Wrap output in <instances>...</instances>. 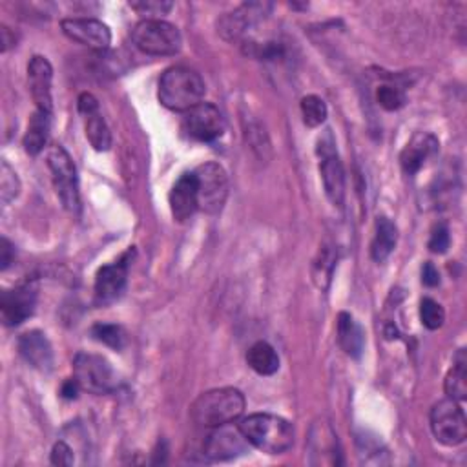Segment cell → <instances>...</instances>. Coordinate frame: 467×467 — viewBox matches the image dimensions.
<instances>
[{
    "label": "cell",
    "mask_w": 467,
    "mask_h": 467,
    "mask_svg": "<svg viewBox=\"0 0 467 467\" xmlns=\"http://www.w3.org/2000/svg\"><path fill=\"white\" fill-rule=\"evenodd\" d=\"M398 241V228L389 217H378L374 226V237L370 243V255L376 263H383L394 250Z\"/></svg>",
    "instance_id": "23"
},
{
    "label": "cell",
    "mask_w": 467,
    "mask_h": 467,
    "mask_svg": "<svg viewBox=\"0 0 467 467\" xmlns=\"http://www.w3.org/2000/svg\"><path fill=\"white\" fill-rule=\"evenodd\" d=\"M51 80H53V67L46 57L35 55L27 64V84L31 97L36 104V109L51 113L53 111V99H51Z\"/></svg>",
    "instance_id": "19"
},
{
    "label": "cell",
    "mask_w": 467,
    "mask_h": 467,
    "mask_svg": "<svg viewBox=\"0 0 467 467\" xmlns=\"http://www.w3.org/2000/svg\"><path fill=\"white\" fill-rule=\"evenodd\" d=\"M20 192V181L15 173V170L2 161L0 164V199L4 204H7L9 201H13Z\"/></svg>",
    "instance_id": "32"
},
{
    "label": "cell",
    "mask_w": 467,
    "mask_h": 467,
    "mask_svg": "<svg viewBox=\"0 0 467 467\" xmlns=\"http://www.w3.org/2000/svg\"><path fill=\"white\" fill-rule=\"evenodd\" d=\"M451 244V235H449V228L447 224L440 223L434 226L432 234H431V239H429V248L431 252L434 254H445L447 248Z\"/></svg>",
    "instance_id": "34"
},
{
    "label": "cell",
    "mask_w": 467,
    "mask_h": 467,
    "mask_svg": "<svg viewBox=\"0 0 467 467\" xmlns=\"http://www.w3.org/2000/svg\"><path fill=\"white\" fill-rule=\"evenodd\" d=\"M438 148V140L429 133H418L412 137V140L407 142L400 155L401 170L407 175H414L425 162L429 155H432Z\"/></svg>",
    "instance_id": "21"
},
{
    "label": "cell",
    "mask_w": 467,
    "mask_h": 467,
    "mask_svg": "<svg viewBox=\"0 0 467 467\" xmlns=\"http://www.w3.org/2000/svg\"><path fill=\"white\" fill-rule=\"evenodd\" d=\"M237 425L250 445L268 454H283L294 443V429L290 421L275 414L255 412L243 418Z\"/></svg>",
    "instance_id": "3"
},
{
    "label": "cell",
    "mask_w": 467,
    "mask_h": 467,
    "mask_svg": "<svg viewBox=\"0 0 467 467\" xmlns=\"http://www.w3.org/2000/svg\"><path fill=\"white\" fill-rule=\"evenodd\" d=\"M301 117H303V122L308 126V128H316V126H321L327 119V104L321 97L317 95H306L301 99Z\"/></svg>",
    "instance_id": "27"
},
{
    "label": "cell",
    "mask_w": 467,
    "mask_h": 467,
    "mask_svg": "<svg viewBox=\"0 0 467 467\" xmlns=\"http://www.w3.org/2000/svg\"><path fill=\"white\" fill-rule=\"evenodd\" d=\"M49 130H51V113L36 109L29 117V124L22 140L24 150L29 155H38L49 139Z\"/></svg>",
    "instance_id": "24"
},
{
    "label": "cell",
    "mask_w": 467,
    "mask_h": 467,
    "mask_svg": "<svg viewBox=\"0 0 467 467\" xmlns=\"http://www.w3.org/2000/svg\"><path fill=\"white\" fill-rule=\"evenodd\" d=\"M334 265H336V257H334L332 250H330V248L319 250V255H317V259H316V263H314V268H312V275H314L316 285H317L321 290H327V288H328Z\"/></svg>",
    "instance_id": "29"
},
{
    "label": "cell",
    "mask_w": 467,
    "mask_h": 467,
    "mask_svg": "<svg viewBox=\"0 0 467 467\" xmlns=\"http://www.w3.org/2000/svg\"><path fill=\"white\" fill-rule=\"evenodd\" d=\"M47 166L51 170L55 192L62 202V206L77 215L80 212V192H78V177L77 168L69 157V153L62 146H51L47 150Z\"/></svg>",
    "instance_id": "5"
},
{
    "label": "cell",
    "mask_w": 467,
    "mask_h": 467,
    "mask_svg": "<svg viewBox=\"0 0 467 467\" xmlns=\"http://www.w3.org/2000/svg\"><path fill=\"white\" fill-rule=\"evenodd\" d=\"M431 429L434 438L449 447L460 445L467 438V420L456 400L445 398L431 409Z\"/></svg>",
    "instance_id": "7"
},
{
    "label": "cell",
    "mask_w": 467,
    "mask_h": 467,
    "mask_svg": "<svg viewBox=\"0 0 467 467\" xmlns=\"http://www.w3.org/2000/svg\"><path fill=\"white\" fill-rule=\"evenodd\" d=\"M317 155H319V173L323 181V190L328 201L334 206H343L345 201V170L343 164L336 153L332 135L327 133L325 139L319 140L317 146Z\"/></svg>",
    "instance_id": "9"
},
{
    "label": "cell",
    "mask_w": 467,
    "mask_h": 467,
    "mask_svg": "<svg viewBox=\"0 0 467 467\" xmlns=\"http://www.w3.org/2000/svg\"><path fill=\"white\" fill-rule=\"evenodd\" d=\"M421 283L425 286L440 285V272H438V268L431 261L423 263V266H421Z\"/></svg>",
    "instance_id": "36"
},
{
    "label": "cell",
    "mask_w": 467,
    "mask_h": 467,
    "mask_svg": "<svg viewBox=\"0 0 467 467\" xmlns=\"http://www.w3.org/2000/svg\"><path fill=\"white\" fill-rule=\"evenodd\" d=\"M270 9L272 5L266 2L243 4L232 13H226L224 16H221V20L217 22V31L226 40H239L254 24L263 20Z\"/></svg>",
    "instance_id": "14"
},
{
    "label": "cell",
    "mask_w": 467,
    "mask_h": 467,
    "mask_svg": "<svg viewBox=\"0 0 467 467\" xmlns=\"http://www.w3.org/2000/svg\"><path fill=\"white\" fill-rule=\"evenodd\" d=\"M244 410V396L234 387L202 392L190 407L192 420L201 427H219L235 421Z\"/></svg>",
    "instance_id": "2"
},
{
    "label": "cell",
    "mask_w": 467,
    "mask_h": 467,
    "mask_svg": "<svg viewBox=\"0 0 467 467\" xmlns=\"http://www.w3.org/2000/svg\"><path fill=\"white\" fill-rule=\"evenodd\" d=\"M78 113L84 117V130L89 144L97 151H106L111 146L109 128L99 109V100L91 93H80L77 99Z\"/></svg>",
    "instance_id": "17"
},
{
    "label": "cell",
    "mask_w": 467,
    "mask_h": 467,
    "mask_svg": "<svg viewBox=\"0 0 467 467\" xmlns=\"http://www.w3.org/2000/svg\"><path fill=\"white\" fill-rule=\"evenodd\" d=\"M131 40L137 49L146 55L171 57L181 51L182 36L181 31L166 20H140L133 31Z\"/></svg>",
    "instance_id": "4"
},
{
    "label": "cell",
    "mask_w": 467,
    "mask_h": 467,
    "mask_svg": "<svg viewBox=\"0 0 467 467\" xmlns=\"http://www.w3.org/2000/svg\"><path fill=\"white\" fill-rule=\"evenodd\" d=\"M73 378L91 394H109L119 387V378L113 367L99 354L78 352L73 358Z\"/></svg>",
    "instance_id": "6"
},
{
    "label": "cell",
    "mask_w": 467,
    "mask_h": 467,
    "mask_svg": "<svg viewBox=\"0 0 467 467\" xmlns=\"http://www.w3.org/2000/svg\"><path fill=\"white\" fill-rule=\"evenodd\" d=\"M82 387L78 385V381L75 379V378H69V379H66L64 383H62V387H60V396L62 398H66V400H75L77 396H78V390H80Z\"/></svg>",
    "instance_id": "38"
},
{
    "label": "cell",
    "mask_w": 467,
    "mask_h": 467,
    "mask_svg": "<svg viewBox=\"0 0 467 467\" xmlns=\"http://www.w3.org/2000/svg\"><path fill=\"white\" fill-rule=\"evenodd\" d=\"M36 305V290L33 285L24 283L0 296V316L4 325L16 327L33 316Z\"/></svg>",
    "instance_id": "15"
},
{
    "label": "cell",
    "mask_w": 467,
    "mask_h": 467,
    "mask_svg": "<svg viewBox=\"0 0 467 467\" xmlns=\"http://www.w3.org/2000/svg\"><path fill=\"white\" fill-rule=\"evenodd\" d=\"M51 463L55 465H71L73 463V451L66 441H57L51 449Z\"/></svg>",
    "instance_id": "35"
},
{
    "label": "cell",
    "mask_w": 467,
    "mask_h": 467,
    "mask_svg": "<svg viewBox=\"0 0 467 467\" xmlns=\"http://www.w3.org/2000/svg\"><path fill=\"white\" fill-rule=\"evenodd\" d=\"M420 319H421L423 327H427L429 330H436L445 321V310L438 301H434L431 297H423L420 301Z\"/></svg>",
    "instance_id": "30"
},
{
    "label": "cell",
    "mask_w": 467,
    "mask_h": 467,
    "mask_svg": "<svg viewBox=\"0 0 467 467\" xmlns=\"http://www.w3.org/2000/svg\"><path fill=\"white\" fill-rule=\"evenodd\" d=\"M246 363L261 376H272L279 368V356L266 341L254 343L246 352Z\"/></svg>",
    "instance_id": "26"
},
{
    "label": "cell",
    "mask_w": 467,
    "mask_h": 467,
    "mask_svg": "<svg viewBox=\"0 0 467 467\" xmlns=\"http://www.w3.org/2000/svg\"><path fill=\"white\" fill-rule=\"evenodd\" d=\"M91 336L104 343L106 347H111L115 350H120L126 343V334L119 325H111V323H97L91 327Z\"/></svg>",
    "instance_id": "28"
},
{
    "label": "cell",
    "mask_w": 467,
    "mask_h": 467,
    "mask_svg": "<svg viewBox=\"0 0 467 467\" xmlns=\"http://www.w3.org/2000/svg\"><path fill=\"white\" fill-rule=\"evenodd\" d=\"M133 250H128L117 263L104 265L95 275V303L100 306L111 305L122 297L128 286V266L130 255Z\"/></svg>",
    "instance_id": "11"
},
{
    "label": "cell",
    "mask_w": 467,
    "mask_h": 467,
    "mask_svg": "<svg viewBox=\"0 0 467 467\" xmlns=\"http://www.w3.org/2000/svg\"><path fill=\"white\" fill-rule=\"evenodd\" d=\"M376 100H378V104H379L383 109H387V111H396V109H400V108L405 106L407 97H405V93H403L401 88L390 86V84H383V86H379L378 91H376Z\"/></svg>",
    "instance_id": "31"
},
{
    "label": "cell",
    "mask_w": 467,
    "mask_h": 467,
    "mask_svg": "<svg viewBox=\"0 0 467 467\" xmlns=\"http://www.w3.org/2000/svg\"><path fill=\"white\" fill-rule=\"evenodd\" d=\"M130 7L135 9L139 15L146 16V20H159V16L170 13L173 4L164 0H140V2H130Z\"/></svg>",
    "instance_id": "33"
},
{
    "label": "cell",
    "mask_w": 467,
    "mask_h": 467,
    "mask_svg": "<svg viewBox=\"0 0 467 467\" xmlns=\"http://www.w3.org/2000/svg\"><path fill=\"white\" fill-rule=\"evenodd\" d=\"M60 27L69 40L97 51H104L111 44L109 27L95 18H64Z\"/></svg>",
    "instance_id": "16"
},
{
    "label": "cell",
    "mask_w": 467,
    "mask_h": 467,
    "mask_svg": "<svg viewBox=\"0 0 467 467\" xmlns=\"http://www.w3.org/2000/svg\"><path fill=\"white\" fill-rule=\"evenodd\" d=\"M18 352L26 363L40 372H49L53 368V348L40 330L24 332L18 339Z\"/></svg>",
    "instance_id": "20"
},
{
    "label": "cell",
    "mask_w": 467,
    "mask_h": 467,
    "mask_svg": "<svg viewBox=\"0 0 467 467\" xmlns=\"http://www.w3.org/2000/svg\"><path fill=\"white\" fill-rule=\"evenodd\" d=\"M13 259H15L13 244L5 237H2L0 239V268L7 270V266L13 263Z\"/></svg>",
    "instance_id": "37"
},
{
    "label": "cell",
    "mask_w": 467,
    "mask_h": 467,
    "mask_svg": "<svg viewBox=\"0 0 467 467\" xmlns=\"http://www.w3.org/2000/svg\"><path fill=\"white\" fill-rule=\"evenodd\" d=\"M170 210L175 221H188L199 208V184L195 171H184L171 186L168 195Z\"/></svg>",
    "instance_id": "18"
},
{
    "label": "cell",
    "mask_w": 467,
    "mask_h": 467,
    "mask_svg": "<svg viewBox=\"0 0 467 467\" xmlns=\"http://www.w3.org/2000/svg\"><path fill=\"white\" fill-rule=\"evenodd\" d=\"M199 184V208L210 215L223 210L228 197V177L221 164L204 162L195 168Z\"/></svg>",
    "instance_id": "8"
},
{
    "label": "cell",
    "mask_w": 467,
    "mask_h": 467,
    "mask_svg": "<svg viewBox=\"0 0 467 467\" xmlns=\"http://www.w3.org/2000/svg\"><path fill=\"white\" fill-rule=\"evenodd\" d=\"M308 462L312 465H339L341 447L332 425L325 420H316L308 434Z\"/></svg>",
    "instance_id": "13"
},
{
    "label": "cell",
    "mask_w": 467,
    "mask_h": 467,
    "mask_svg": "<svg viewBox=\"0 0 467 467\" xmlns=\"http://www.w3.org/2000/svg\"><path fill=\"white\" fill-rule=\"evenodd\" d=\"M0 35H2V51L5 53L9 47L15 46V35H11V31H9L7 26H2V27H0Z\"/></svg>",
    "instance_id": "39"
},
{
    "label": "cell",
    "mask_w": 467,
    "mask_h": 467,
    "mask_svg": "<svg viewBox=\"0 0 467 467\" xmlns=\"http://www.w3.org/2000/svg\"><path fill=\"white\" fill-rule=\"evenodd\" d=\"M224 117L217 106L210 102H201L188 109L182 117V131L201 142H212L224 133Z\"/></svg>",
    "instance_id": "10"
},
{
    "label": "cell",
    "mask_w": 467,
    "mask_h": 467,
    "mask_svg": "<svg viewBox=\"0 0 467 467\" xmlns=\"http://www.w3.org/2000/svg\"><path fill=\"white\" fill-rule=\"evenodd\" d=\"M337 343L350 358H359L363 352L365 332L348 312L337 314Z\"/></svg>",
    "instance_id": "22"
},
{
    "label": "cell",
    "mask_w": 467,
    "mask_h": 467,
    "mask_svg": "<svg viewBox=\"0 0 467 467\" xmlns=\"http://www.w3.org/2000/svg\"><path fill=\"white\" fill-rule=\"evenodd\" d=\"M445 394L458 403L465 401L467 398V356L465 350L460 348L452 359V368L445 376Z\"/></svg>",
    "instance_id": "25"
},
{
    "label": "cell",
    "mask_w": 467,
    "mask_h": 467,
    "mask_svg": "<svg viewBox=\"0 0 467 467\" xmlns=\"http://www.w3.org/2000/svg\"><path fill=\"white\" fill-rule=\"evenodd\" d=\"M248 447L250 443L241 432L239 425L234 427L232 423H226V425L213 427V431L206 436L202 443V454L208 460L223 462V460H232L248 452Z\"/></svg>",
    "instance_id": "12"
},
{
    "label": "cell",
    "mask_w": 467,
    "mask_h": 467,
    "mask_svg": "<svg viewBox=\"0 0 467 467\" xmlns=\"http://www.w3.org/2000/svg\"><path fill=\"white\" fill-rule=\"evenodd\" d=\"M206 86L201 75L186 66H171L159 78V102L171 111H188L202 102Z\"/></svg>",
    "instance_id": "1"
}]
</instances>
